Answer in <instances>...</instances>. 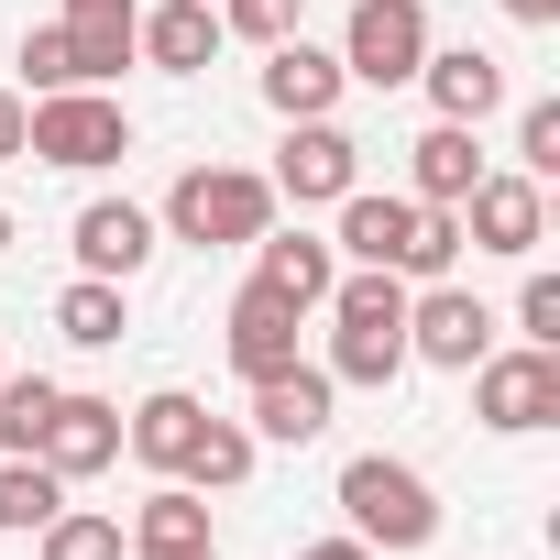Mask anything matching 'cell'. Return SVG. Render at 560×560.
Listing matches in <instances>:
<instances>
[{
    "label": "cell",
    "mask_w": 560,
    "mask_h": 560,
    "mask_svg": "<svg viewBox=\"0 0 560 560\" xmlns=\"http://www.w3.org/2000/svg\"><path fill=\"white\" fill-rule=\"evenodd\" d=\"M516 330L538 352H560V275H527V287H516Z\"/></svg>",
    "instance_id": "cell-31"
},
{
    "label": "cell",
    "mask_w": 560,
    "mask_h": 560,
    "mask_svg": "<svg viewBox=\"0 0 560 560\" xmlns=\"http://www.w3.org/2000/svg\"><path fill=\"white\" fill-rule=\"evenodd\" d=\"M67 67H78V89H110L132 67V23H67Z\"/></svg>",
    "instance_id": "cell-27"
},
{
    "label": "cell",
    "mask_w": 560,
    "mask_h": 560,
    "mask_svg": "<svg viewBox=\"0 0 560 560\" xmlns=\"http://www.w3.org/2000/svg\"><path fill=\"white\" fill-rule=\"evenodd\" d=\"M187 538H209V505H198V483H154L143 505H132V549H187Z\"/></svg>",
    "instance_id": "cell-25"
},
{
    "label": "cell",
    "mask_w": 560,
    "mask_h": 560,
    "mask_svg": "<svg viewBox=\"0 0 560 560\" xmlns=\"http://www.w3.org/2000/svg\"><path fill=\"white\" fill-rule=\"evenodd\" d=\"M472 176H483V143H472V121H429V132L407 143V198H429V209H462V198H472Z\"/></svg>",
    "instance_id": "cell-19"
},
{
    "label": "cell",
    "mask_w": 560,
    "mask_h": 560,
    "mask_svg": "<svg viewBox=\"0 0 560 560\" xmlns=\"http://www.w3.org/2000/svg\"><path fill=\"white\" fill-rule=\"evenodd\" d=\"M143 0H67V23H132Z\"/></svg>",
    "instance_id": "cell-33"
},
{
    "label": "cell",
    "mask_w": 560,
    "mask_h": 560,
    "mask_svg": "<svg viewBox=\"0 0 560 560\" xmlns=\"http://www.w3.org/2000/svg\"><path fill=\"white\" fill-rule=\"evenodd\" d=\"M0 374H12V363H0Z\"/></svg>",
    "instance_id": "cell-38"
},
{
    "label": "cell",
    "mask_w": 560,
    "mask_h": 560,
    "mask_svg": "<svg viewBox=\"0 0 560 560\" xmlns=\"http://www.w3.org/2000/svg\"><path fill=\"white\" fill-rule=\"evenodd\" d=\"M516 176H538V187L560 176V100H527L516 110Z\"/></svg>",
    "instance_id": "cell-29"
},
{
    "label": "cell",
    "mask_w": 560,
    "mask_h": 560,
    "mask_svg": "<svg viewBox=\"0 0 560 560\" xmlns=\"http://www.w3.org/2000/svg\"><path fill=\"white\" fill-rule=\"evenodd\" d=\"M154 209H132V198H89L78 209V231H67V253H78V275H110V287H132V275L154 264Z\"/></svg>",
    "instance_id": "cell-13"
},
{
    "label": "cell",
    "mask_w": 560,
    "mask_h": 560,
    "mask_svg": "<svg viewBox=\"0 0 560 560\" xmlns=\"http://www.w3.org/2000/svg\"><path fill=\"white\" fill-rule=\"evenodd\" d=\"M23 154L56 165V176H100V165L132 154V110H121L110 89H45V100L23 110Z\"/></svg>",
    "instance_id": "cell-4"
},
{
    "label": "cell",
    "mask_w": 560,
    "mask_h": 560,
    "mask_svg": "<svg viewBox=\"0 0 560 560\" xmlns=\"http://www.w3.org/2000/svg\"><path fill=\"white\" fill-rule=\"evenodd\" d=\"M132 560H220V538H187V549H132Z\"/></svg>",
    "instance_id": "cell-36"
},
{
    "label": "cell",
    "mask_w": 560,
    "mask_h": 560,
    "mask_svg": "<svg viewBox=\"0 0 560 560\" xmlns=\"http://www.w3.org/2000/svg\"><path fill=\"white\" fill-rule=\"evenodd\" d=\"M472 418L494 440H527V429H560V352H483L472 363Z\"/></svg>",
    "instance_id": "cell-6"
},
{
    "label": "cell",
    "mask_w": 560,
    "mask_h": 560,
    "mask_svg": "<svg viewBox=\"0 0 560 560\" xmlns=\"http://www.w3.org/2000/svg\"><path fill=\"white\" fill-rule=\"evenodd\" d=\"M56 483H89V472H110L121 462V407L110 396H56V418H45V451H34Z\"/></svg>",
    "instance_id": "cell-16"
},
{
    "label": "cell",
    "mask_w": 560,
    "mask_h": 560,
    "mask_svg": "<svg viewBox=\"0 0 560 560\" xmlns=\"http://www.w3.org/2000/svg\"><path fill=\"white\" fill-rule=\"evenodd\" d=\"M330 308V385H396L407 374V275L385 264H341V287L319 298Z\"/></svg>",
    "instance_id": "cell-2"
},
{
    "label": "cell",
    "mask_w": 560,
    "mask_h": 560,
    "mask_svg": "<svg viewBox=\"0 0 560 560\" xmlns=\"http://www.w3.org/2000/svg\"><path fill=\"white\" fill-rule=\"evenodd\" d=\"M462 242H472V253H516V264H527V253L549 242V187H538V176H494V165H483V176H472V198H462Z\"/></svg>",
    "instance_id": "cell-10"
},
{
    "label": "cell",
    "mask_w": 560,
    "mask_h": 560,
    "mask_svg": "<svg viewBox=\"0 0 560 560\" xmlns=\"http://www.w3.org/2000/svg\"><path fill=\"white\" fill-rule=\"evenodd\" d=\"M330 396H341V385L298 352L287 374H253V418H242V429H253V440H275V451H308V440L330 429Z\"/></svg>",
    "instance_id": "cell-12"
},
{
    "label": "cell",
    "mask_w": 560,
    "mask_h": 560,
    "mask_svg": "<svg viewBox=\"0 0 560 560\" xmlns=\"http://www.w3.org/2000/svg\"><path fill=\"white\" fill-rule=\"evenodd\" d=\"M275 198H298V209H341L363 187V143L341 121H287V143H275Z\"/></svg>",
    "instance_id": "cell-9"
},
{
    "label": "cell",
    "mask_w": 560,
    "mask_h": 560,
    "mask_svg": "<svg viewBox=\"0 0 560 560\" xmlns=\"http://www.w3.org/2000/svg\"><path fill=\"white\" fill-rule=\"evenodd\" d=\"M56 374H0V462H34L45 451V418H56Z\"/></svg>",
    "instance_id": "cell-22"
},
{
    "label": "cell",
    "mask_w": 560,
    "mask_h": 560,
    "mask_svg": "<svg viewBox=\"0 0 560 560\" xmlns=\"http://www.w3.org/2000/svg\"><path fill=\"white\" fill-rule=\"evenodd\" d=\"M242 253H253V287H275L287 308H319V298L341 287V253H330L319 231H275V220H264Z\"/></svg>",
    "instance_id": "cell-18"
},
{
    "label": "cell",
    "mask_w": 560,
    "mask_h": 560,
    "mask_svg": "<svg viewBox=\"0 0 560 560\" xmlns=\"http://www.w3.org/2000/svg\"><path fill=\"white\" fill-rule=\"evenodd\" d=\"M0 242H12V209H0Z\"/></svg>",
    "instance_id": "cell-37"
},
{
    "label": "cell",
    "mask_w": 560,
    "mask_h": 560,
    "mask_svg": "<svg viewBox=\"0 0 560 560\" xmlns=\"http://www.w3.org/2000/svg\"><path fill=\"white\" fill-rule=\"evenodd\" d=\"M56 505H67V483L45 462H0V538H34Z\"/></svg>",
    "instance_id": "cell-26"
},
{
    "label": "cell",
    "mask_w": 560,
    "mask_h": 560,
    "mask_svg": "<svg viewBox=\"0 0 560 560\" xmlns=\"http://www.w3.org/2000/svg\"><path fill=\"white\" fill-rule=\"evenodd\" d=\"M45 89H78V67H67V23H34V34H23V100H45Z\"/></svg>",
    "instance_id": "cell-30"
},
{
    "label": "cell",
    "mask_w": 560,
    "mask_h": 560,
    "mask_svg": "<svg viewBox=\"0 0 560 560\" xmlns=\"http://www.w3.org/2000/svg\"><path fill=\"white\" fill-rule=\"evenodd\" d=\"M418 89H429L440 121H472V132H483V121L505 110V56H483V45H429V56H418Z\"/></svg>",
    "instance_id": "cell-15"
},
{
    "label": "cell",
    "mask_w": 560,
    "mask_h": 560,
    "mask_svg": "<svg viewBox=\"0 0 560 560\" xmlns=\"http://www.w3.org/2000/svg\"><path fill=\"white\" fill-rule=\"evenodd\" d=\"M341 56L330 45H308V34H287V45H264V110L275 121H341Z\"/></svg>",
    "instance_id": "cell-11"
},
{
    "label": "cell",
    "mask_w": 560,
    "mask_h": 560,
    "mask_svg": "<svg viewBox=\"0 0 560 560\" xmlns=\"http://www.w3.org/2000/svg\"><path fill=\"white\" fill-rule=\"evenodd\" d=\"M220 45H231L220 34V0H154V12H132V56L165 67V78H198Z\"/></svg>",
    "instance_id": "cell-17"
},
{
    "label": "cell",
    "mask_w": 560,
    "mask_h": 560,
    "mask_svg": "<svg viewBox=\"0 0 560 560\" xmlns=\"http://www.w3.org/2000/svg\"><path fill=\"white\" fill-rule=\"evenodd\" d=\"M505 23H527V34H549V23H560V0H505Z\"/></svg>",
    "instance_id": "cell-35"
},
{
    "label": "cell",
    "mask_w": 560,
    "mask_h": 560,
    "mask_svg": "<svg viewBox=\"0 0 560 560\" xmlns=\"http://www.w3.org/2000/svg\"><path fill=\"white\" fill-rule=\"evenodd\" d=\"M253 451H264V440H253V429H242V418H209V429H198V451H187V472H176V483H198V494H231V483H253Z\"/></svg>",
    "instance_id": "cell-24"
},
{
    "label": "cell",
    "mask_w": 560,
    "mask_h": 560,
    "mask_svg": "<svg viewBox=\"0 0 560 560\" xmlns=\"http://www.w3.org/2000/svg\"><path fill=\"white\" fill-rule=\"evenodd\" d=\"M56 330H67L78 352H110V341L132 330V308H121V287H110V275H78V287L56 298Z\"/></svg>",
    "instance_id": "cell-23"
},
{
    "label": "cell",
    "mask_w": 560,
    "mask_h": 560,
    "mask_svg": "<svg viewBox=\"0 0 560 560\" xmlns=\"http://www.w3.org/2000/svg\"><path fill=\"white\" fill-rule=\"evenodd\" d=\"M298 330H308V308H287L275 287H242L231 319H220V352H231V374L253 385V374H287V363H298Z\"/></svg>",
    "instance_id": "cell-14"
},
{
    "label": "cell",
    "mask_w": 560,
    "mask_h": 560,
    "mask_svg": "<svg viewBox=\"0 0 560 560\" xmlns=\"http://www.w3.org/2000/svg\"><path fill=\"white\" fill-rule=\"evenodd\" d=\"M34 560H132V538H121V516H100V505H56V516L34 527Z\"/></svg>",
    "instance_id": "cell-21"
},
{
    "label": "cell",
    "mask_w": 560,
    "mask_h": 560,
    "mask_svg": "<svg viewBox=\"0 0 560 560\" xmlns=\"http://www.w3.org/2000/svg\"><path fill=\"white\" fill-rule=\"evenodd\" d=\"M298 560H374V549H363V538H352V527H341V538H308V549H298Z\"/></svg>",
    "instance_id": "cell-34"
},
{
    "label": "cell",
    "mask_w": 560,
    "mask_h": 560,
    "mask_svg": "<svg viewBox=\"0 0 560 560\" xmlns=\"http://www.w3.org/2000/svg\"><path fill=\"white\" fill-rule=\"evenodd\" d=\"M198 429H209V407H198L187 385H154V396H143L132 418H121V451H132V462H154V472H187Z\"/></svg>",
    "instance_id": "cell-20"
},
{
    "label": "cell",
    "mask_w": 560,
    "mask_h": 560,
    "mask_svg": "<svg viewBox=\"0 0 560 560\" xmlns=\"http://www.w3.org/2000/svg\"><path fill=\"white\" fill-rule=\"evenodd\" d=\"M23 110H34L23 89H0V165H23Z\"/></svg>",
    "instance_id": "cell-32"
},
{
    "label": "cell",
    "mask_w": 560,
    "mask_h": 560,
    "mask_svg": "<svg viewBox=\"0 0 560 560\" xmlns=\"http://www.w3.org/2000/svg\"><path fill=\"white\" fill-rule=\"evenodd\" d=\"M418 56H429L418 0H352V34H341V78L352 89H418Z\"/></svg>",
    "instance_id": "cell-8"
},
{
    "label": "cell",
    "mask_w": 560,
    "mask_h": 560,
    "mask_svg": "<svg viewBox=\"0 0 560 560\" xmlns=\"http://www.w3.org/2000/svg\"><path fill=\"white\" fill-rule=\"evenodd\" d=\"M341 264H385L407 275V287H429V275L462 264V209H429V198H385V187H352L341 198Z\"/></svg>",
    "instance_id": "cell-1"
},
{
    "label": "cell",
    "mask_w": 560,
    "mask_h": 560,
    "mask_svg": "<svg viewBox=\"0 0 560 560\" xmlns=\"http://www.w3.org/2000/svg\"><path fill=\"white\" fill-rule=\"evenodd\" d=\"M264 220H275V187L253 165H187L165 187V209H154V231L165 242H198V253H242Z\"/></svg>",
    "instance_id": "cell-3"
},
{
    "label": "cell",
    "mask_w": 560,
    "mask_h": 560,
    "mask_svg": "<svg viewBox=\"0 0 560 560\" xmlns=\"http://www.w3.org/2000/svg\"><path fill=\"white\" fill-rule=\"evenodd\" d=\"M341 516H352L363 549H429V538H440V494H429V472H418V462H385V451L341 462Z\"/></svg>",
    "instance_id": "cell-5"
},
{
    "label": "cell",
    "mask_w": 560,
    "mask_h": 560,
    "mask_svg": "<svg viewBox=\"0 0 560 560\" xmlns=\"http://www.w3.org/2000/svg\"><path fill=\"white\" fill-rule=\"evenodd\" d=\"M220 34H242V45H287V34H308V0H220Z\"/></svg>",
    "instance_id": "cell-28"
},
{
    "label": "cell",
    "mask_w": 560,
    "mask_h": 560,
    "mask_svg": "<svg viewBox=\"0 0 560 560\" xmlns=\"http://www.w3.org/2000/svg\"><path fill=\"white\" fill-rule=\"evenodd\" d=\"M494 352V308L472 287H451V275H429V287H407V363H440V374H472Z\"/></svg>",
    "instance_id": "cell-7"
}]
</instances>
